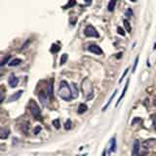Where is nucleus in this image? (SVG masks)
Returning a JSON list of instances; mask_svg holds the SVG:
<instances>
[{"instance_id": "obj_11", "label": "nucleus", "mask_w": 156, "mask_h": 156, "mask_svg": "<svg viewBox=\"0 0 156 156\" xmlns=\"http://www.w3.org/2000/svg\"><path fill=\"white\" fill-rule=\"evenodd\" d=\"M48 95H49V98L51 100H53L54 98V84H53V80L50 81L49 83V86H48Z\"/></svg>"}, {"instance_id": "obj_9", "label": "nucleus", "mask_w": 156, "mask_h": 156, "mask_svg": "<svg viewBox=\"0 0 156 156\" xmlns=\"http://www.w3.org/2000/svg\"><path fill=\"white\" fill-rule=\"evenodd\" d=\"M139 153V141L136 139L134 141V146H133V156H138Z\"/></svg>"}, {"instance_id": "obj_17", "label": "nucleus", "mask_w": 156, "mask_h": 156, "mask_svg": "<svg viewBox=\"0 0 156 156\" xmlns=\"http://www.w3.org/2000/svg\"><path fill=\"white\" fill-rule=\"evenodd\" d=\"M21 59H15L9 62V67H17V65L21 64Z\"/></svg>"}, {"instance_id": "obj_23", "label": "nucleus", "mask_w": 156, "mask_h": 156, "mask_svg": "<svg viewBox=\"0 0 156 156\" xmlns=\"http://www.w3.org/2000/svg\"><path fill=\"white\" fill-rule=\"evenodd\" d=\"M53 125L55 128H57V129H60V127H61V124H60V120L59 119H56L53 121Z\"/></svg>"}, {"instance_id": "obj_32", "label": "nucleus", "mask_w": 156, "mask_h": 156, "mask_svg": "<svg viewBox=\"0 0 156 156\" xmlns=\"http://www.w3.org/2000/svg\"><path fill=\"white\" fill-rule=\"evenodd\" d=\"M40 131H41V127H40V126H37V127L35 128L34 134H38V132H40Z\"/></svg>"}, {"instance_id": "obj_6", "label": "nucleus", "mask_w": 156, "mask_h": 156, "mask_svg": "<svg viewBox=\"0 0 156 156\" xmlns=\"http://www.w3.org/2000/svg\"><path fill=\"white\" fill-rule=\"evenodd\" d=\"M38 98H39V101L41 102L43 105H46L48 103V98H49V95L48 93H45L43 91H41L38 95Z\"/></svg>"}, {"instance_id": "obj_36", "label": "nucleus", "mask_w": 156, "mask_h": 156, "mask_svg": "<svg viewBox=\"0 0 156 156\" xmlns=\"http://www.w3.org/2000/svg\"><path fill=\"white\" fill-rule=\"evenodd\" d=\"M105 153H106L105 151H103V156H105Z\"/></svg>"}, {"instance_id": "obj_30", "label": "nucleus", "mask_w": 156, "mask_h": 156, "mask_svg": "<svg viewBox=\"0 0 156 156\" xmlns=\"http://www.w3.org/2000/svg\"><path fill=\"white\" fill-rule=\"evenodd\" d=\"M128 71H129V68H126V69H125V71H124V73H123V75L121 76V78H120V80H119V83H121V82H122V80H123V79H124V77H125V76H126V74H127V73H128Z\"/></svg>"}, {"instance_id": "obj_20", "label": "nucleus", "mask_w": 156, "mask_h": 156, "mask_svg": "<svg viewBox=\"0 0 156 156\" xmlns=\"http://www.w3.org/2000/svg\"><path fill=\"white\" fill-rule=\"evenodd\" d=\"M123 23H124L125 28L127 29V31H128V32H131V31H132V27H131L129 21H128L127 20H124V21H123Z\"/></svg>"}, {"instance_id": "obj_18", "label": "nucleus", "mask_w": 156, "mask_h": 156, "mask_svg": "<svg viewBox=\"0 0 156 156\" xmlns=\"http://www.w3.org/2000/svg\"><path fill=\"white\" fill-rule=\"evenodd\" d=\"M116 93H117V90H115V91H114V93H113V95H112V96H111V97H110V98H109V100H108V102H107V103H106V105H105V107H103V111H105V110H106V109H107V107H108V106H109V105H110L111 101H112V100H113V98H114V97H115Z\"/></svg>"}, {"instance_id": "obj_22", "label": "nucleus", "mask_w": 156, "mask_h": 156, "mask_svg": "<svg viewBox=\"0 0 156 156\" xmlns=\"http://www.w3.org/2000/svg\"><path fill=\"white\" fill-rule=\"evenodd\" d=\"M67 61V54H64V55L62 56L61 62H60V64H61V65H62Z\"/></svg>"}, {"instance_id": "obj_29", "label": "nucleus", "mask_w": 156, "mask_h": 156, "mask_svg": "<svg viewBox=\"0 0 156 156\" xmlns=\"http://www.w3.org/2000/svg\"><path fill=\"white\" fill-rule=\"evenodd\" d=\"M117 32H118V34H120L121 36H124L125 35V31L122 28L121 26H119L118 28H117Z\"/></svg>"}, {"instance_id": "obj_33", "label": "nucleus", "mask_w": 156, "mask_h": 156, "mask_svg": "<svg viewBox=\"0 0 156 156\" xmlns=\"http://www.w3.org/2000/svg\"><path fill=\"white\" fill-rule=\"evenodd\" d=\"M153 124H154V128L156 129V117H155L154 119H153Z\"/></svg>"}, {"instance_id": "obj_15", "label": "nucleus", "mask_w": 156, "mask_h": 156, "mask_svg": "<svg viewBox=\"0 0 156 156\" xmlns=\"http://www.w3.org/2000/svg\"><path fill=\"white\" fill-rule=\"evenodd\" d=\"M87 109H88V106L85 105V103H80V105H79V107H78V113L83 114L87 111Z\"/></svg>"}, {"instance_id": "obj_21", "label": "nucleus", "mask_w": 156, "mask_h": 156, "mask_svg": "<svg viewBox=\"0 0 156 156\" xmlns=\"http://www.w3.org/2000/svg\"><path fill=\"white\" fill-rule=\"evenodd\" d=\"M71 126H72V122L68 119L67 121L64 123V129L65 130H70V129H71Z\"/></svg>"}, {"instance_id": "obj_25", "label": "nucleus", "mask_w": 156, "mask_h": 156, "mask_svg": "<svg viewBox=\"0 0 156 156\" xmlns=\"http://www.w3.org/2000/svg\"><path fill=\"white\" fill-rule=\"evenodd\" d=\"M4 98H5V91L1 90V91H0V105H1L2 102L4 101Z\"/></svg>"}, {"instance_id": "obj_13", "label": "nucleus", "mask_w": 156, "mask_h": 156, "mask_svg": "<svg viewBox=\"0 0 156 156\" xmlns=\"http://www.w3.org/2000/svg\"><path fill=\"white\" fill-rule=\"evenodd\" d=\"M156 144V139H146V141H144V147H150L152 146H154V144Z\"/></svg>"}, {"instance_id": "obj_34", "label": "nucleus", "mask_w": 156, "mask_h": 156, "mask_svg": "<svg viewBox=\"0 0 156 156\" xmlns=\"http://www.w3.org/2000/svg\"><path fill=\"white\" fill-rule=\"evenodd\" d=\"M85 1H86L87 3H89V4H90V3H91V2H92V0H85Z\"/></svg>"}, {"instance_id": "obj_2", "label": "nucleus", "mask_w": 156, "mask_h": 156, "mask_svg": "<svg viewBox=\"0 0 156 156\" xmlns=\"http://www.w3.org/2000/svg\"><path fill=\"white\" fill-rule=\"evenodd\" d=\"M82 91H83V94L86 98L87 101L92 100L93 97H94V90H93V86L88 79H85L82 83Z\"/></svg>"}, {"instance_id": "obj_24", "label": "nucleus", "mask_w": 156, "mask_h": 156, "mask_svg": "<svg viewBox=\"0 0 156 156\" xmlns=\"http://www.w3.org/2000/svg\"><path fill=\"white\" fill-rule=\"evenodd\" d=\"M11 59V56H7L6 58H5L3 61H2L1 62H0V67H3L4 64H6L7 62H8V61H9V60Z\"/></svg>"}, {"instance_id": "obj_3", "label": "nucleus", "mask_w": 156, "mask_h": 156, "mask_svg": "<svg viewBox=\"0 0 156 156\" xmlns=\"http://www.w3.org/2000/svg\"><path fill=\"white\" fill-rule=\"evenodd\" d=\"M29 109H31V112L32 116H33L34 118H36V119L40 118L41 110H40L38 105L34 102V101H31V106H29Z\"/></svg>"}, {"instance_id": "obj_38", "label": "nucleus", "mask_w": 156, "mask_h": 156, "mask_svg": "<svg viewBox=\"0 0 156 156\" xmlns=\"http://www.w3.org/2000/svg\"><path fill=\"white\" fill-rule=\"evenodd\" d=\"M130 1H132V2H136L137 0H130Z\"/></svg>"}, {"instance_id": "obj_12", "label": "nucleus", "mask_w": 156, "mask_h": 156, "mask_svg": "<svg viewBox=\"0 0 156 156\" xmlns=\"http://www.w3.org/2000/svg\"><path fill=\"white\" fill-rule=\"evenodd\" d=\"M21 95H23V91L20 90V91H18L17 93H15V94H14L13 96H11L10 98H9V102L11 103V102H15V101L19 100V98H21Z\"/></svg>"}, {"instance_id": "obj_27", "label": "nucleus", "mask_w": 156, "mask_h": 156, "mask_svg": "<svg viewBox=\"0 0 156 156\" xmlns=\"http://www.w3.org/2000/svg\"><path fill=\"white\" fill-rule=\"evenodd\" d=\"M59 50H60V47L59 46H57L56 44H54L53 46H52V50H51L52 53H57V52H59Z\"/></svg>"}, {"instance_id": "obj_4", "label": "nucleus", "mask_w": 156, "mask_h": 156, "mask_svg": "<svg viewBox=\"0 0 156 156\" xmlns=\"http://www.w3.org/2000/svg\"><path fill=\"white\" fill-rule=\"evenodd\" d=\"M84 33H85L86 36H88V37L98 38V36H100V34H98V32L97 31V29H96L93 26H87L86 28H85Z\"/></svg>"}, {"instance_id": "obj_31", "label": "nucleus", "mask_w": 156, "mask_h": 156, "mask_svg": "<svg viewBox=\"0 0 156 156\" xmlns=\"http://www.w3.org/2000/svg\"><path fill=\"white\" fill-rule=\"evenodd\" d=\"M138 62H139V57H137L136 62H135V64H134V67H133V71H134V72L136 71V68H137V65H138Z\"/></svg>"}, {"instance_id": "obj_37", "label": "nucleus", "mask_w": 156, "mask_h": 156, "mask_svg": "<svg viewBox=\"0 0 156 156\" xmlns=\"http://www.w3.org/2000/svg\"><path fill=\"white\" fill-rule=\"evenodd\" d=\"M87 154H83V155H76V156H86Z\"/></svg>"}, {"instance_id": "obj_35", "label": "nucleus", "mask_w": 156, "mask_h": 156, "mask_svg": "<svg viewBox=\"0 0 156 156\" xmlns=\"http://www.w3.org/2000/svg\"><path fill=\"white\" fill-rule=\"evenodd\" d=\"M153 105L156 106V98H154V101H153Z\"/></svg>"}, {"instance_id": "obj_8", "label": "nucleus", "mask_w": 156, "mask_h": 156, "mask_svg": "<svg viewBox=\"0 0 156 156\" xmlns=\"http://www.w3.org/2000/svg\"><path fill=\"white\" fill-rule=\"evenodd\" d=\"M19 83V79L18 77H16L15 75H11L9 77V85L12 88H15L16 86L18 85Z\"/></svg>"}, {"instance_id": "obj_14", "label": "nucleus", "mask_w": 156, "mask_h": 156, "mask_svg": "<svg viewBox=\"0 0 156 156\" xmlns=\"http://www.w3.org/2000/svg\"><path fill=\"white\" fill-rule=\"evenodd\" d=\"M128 86H129V80L127 81V83H126V85H125V87H124V89H123V92H122V94H121V96H120V98H118V101H117V103H116V106L118 105V103L121 102V100L123 98H124V96H125V93H126V91H127V89H128Z\"/></svg>"}, {"instance_id": "obj_16", "label": "nucleus", "mask_w": 156, "mask_h": 156, "mask_svg": "<svg viewBox=\"0 0 156 156\" xmlns=\"http://www.w3.org/2000/svg\"><path fill=\"white\" fill-rule=\"evenodd\" d=\"M115 5H116V0H110V2L108 3V7H107L109 12L114 11V9H115Z\"/></svg>"}, {"instance_id": "obj_28", "label": "nucleus", "mask_w": 156, "mask_h": 156, "mask_svg": "<svg viewBox=\"0 0 156 156\" xmlns=\"http://www.w3.org/2000/svg\"><path fill=\"white\" fill-rule=\"evenodd\" d=\"M126 16H127V18H130L133 16V10L131 9V8H129V9H127V11H126Z\"/></svg>"}, {"instance_id": "obj_1", "label": "nucleus", "mask_w": 156, "mask_h": 156, "mask_svg": "<svg viewBox=\"0 0 156 156\" xmlns=\"http://www.w3.org/2000/svg\"><path fill=\"white\" fill-rule=\"evenodd\" d=\"M59 96L61 97L62 100L64 101H70L72 98L71 95V89H70L69 85L67 81L62 80L60 84L59 88Z\"/></svg>"}, {"instance_id": "obj_5", "label": "nucleus", "mask_w": 156, "mask_h": 156, "mask_svg": "<svg viewBox=\"0 0 156 156\" xmlns=\"http://www.w3.org/2000/svg\"><path fill=\"white\" fill-rule=\"evenodd\" d=\"M88 50L91 52V53H94L96 55H103V52L102 49H101V47H98V46L96 44L90 45L88 47Z\"/></svg>"}, {"instance_id": "obj_19", "label": "nucleus", "mask_w": 156, "mask_h": 156, "mask_svg": "<svg viewBox=\"0 0 156 156\" xmlns=\"http://www.w3.org/2000/svg\"><path fill=\"white\" fill-rule=\"evenodd\" d=\"M116 150V139L113 138L111 139V144H110V151L114 152Z\"/></svg>"}, {"instance_id": "obj_7", "label": "nucleus", "mask_w": 156, "mask_h": 156, "mask_svg": "<svg viewBox=\"0 0 156 156\" xmlns=\"http://www.w3.org/2000/svg\"><path fill=\"white\" fill-rule=\"evenodd\" d=\"M70 89H71V95L73 98H76L79 95V89L77 87V85L75 83H72L71 86H70Z\"/></svg>"}, {"instance_id": "obj_26", "label": "nucleus", "mask_w": 156, "mask_h": 156, "mask_svg": "<svg viewBox=\"0 0 156 156\" xmlns=\"http://www.w3.org/2000/svg\"><path fill=\"white\" fill-rule=\"evenodd\" d=\"M76 4V1L75 0H69V3H68L67 6H65L64 8L67 9V8H70V7H73L74 5Z\"/></svg>"}, {"instance_id": "obj_10", "label": "nucleus", "mask_w": 156, "mask_h": 156, "mask_svg": "<svg viewBox=\"0 0 156 156\" xmlns=\"http://www.w3.org/2000/svg\"><path fill=\"white\" fill-rule=\"evenodd\" d=\"M10 134V130L9 128H3V129H0V139H7L8 136Z\"/></svg>"}]
</instances>
